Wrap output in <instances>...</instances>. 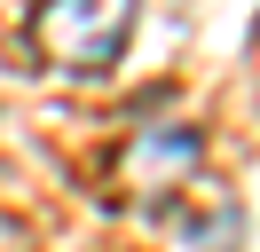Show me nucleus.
<instances>
[{"label": "nucleus", "mask_w": 260, "mask_h": 252, "mask_svg": "<svg viewBox=\"0 0 260 252\" xmlns=\"http://www.w3.org/2000/svg\"><path fill=\"white\" fill-rule=\"evenodd\" d=\"M142 0H40L32 8V47L55 71H111L134 40Z\"/></svg>", "instance_id": "obj_1"}, {"label": "nucleus", "mask_w": 260, "mask_h": 252, "mask_svg": "<svg viewBox=\"0 0 260 252\" xmlns=\"http://www.w3.org/2000/svg\"><path fill=\"white\" fill-rule=\"evenodd\" d=\"M197 158H205V142L189 126H158V134H134L118 166H126V181L142 197H174L181 181H197Z\"/></svg>", "instance_id": "obj_3"}, {"label": "nucleus", "mask_w": 260, "mask_h": 252, "mask_svg": "<svg viewBox=\"0 0 260 252\" xmlns=\"http://www.w3.org/2000/svg\"><path fill=\"white\" fill-rule=\"evenodd\" d=\"M158 229L174 244H189V252H237L244 213H237V197L221 181H181L174 197H158Z\"/></svg>", "instance_id": "obj_2"}]
</instances>
